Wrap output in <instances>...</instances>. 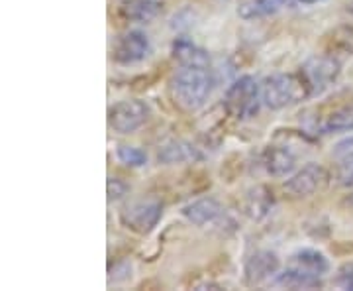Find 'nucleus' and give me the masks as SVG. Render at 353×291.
<instances>
[{
    "mask_svg": "<svg viewBox=\"0 0 353 291\" xmlns=\"http://www.w3.org/2000/svg\"><path fill=\"white\" fill-rule=\"evenodd\" d=\"M216 79L212 67L181 65L169 81L171 101L181 113L192 114L201 111L214 91Z\"/></svg>",
    "mask_w": 353,
    "mask_h": 291,
    "instance_id": "nucleus-1",
    "label": "nucleus"
},
{
    "mask_svg": "<svg viewBox=\"0 0 353 291\" xmlns=\"http://www.w3.org/2000/svg\"><path fill=\"white\" fill-rule=\"evenodd\" d=\"M312 97L310 85L301 71L296 73H275L265 77L261 83V99L271 111H283L292 104L306 101Z\"/></svg>",
    "mask_w": 353,
    "mask_h": 291,
    "instance_id": "nucleus-2",
    "label": "nucleus"
},
{
    "mask_svg": "<svg viewBox=\"0 0 353 291\" xmlns=\"http://www.w3.org/2000/svg\"><path fill=\"white\" fill-rule=\"evenodd\" d=\"M261 102V85L252 75H241L228 87L224 106L230 116L238 120H250L259 113Z\"/></svg>",
    "mask_w": 353,
    "mask_h": 291,
    "instance_id": "nucleus-3",
    "label": "nucleus"
},
{
    "mask_svg": "<svg viewBox=\"0 0 353 291\" xmlns=\"http://www.w3.org/2000/svg\"><path fill=\"white\" fill-rule=\"evenodd\" d=\"M301 73L306 79V83L310 85V91H312V97L316 95H322L338 81V77L341 73V62L340 57L332 55V53H318V55H312L308 57L301 69Z\"/></svg>",
    "mask_w": 353,
    "mask_h": 291,
    "instance_id": "nucleus-4",
    "label": "nucleus"
},
{
    "mask_svg": "<svg viewBox=\"0 0 353 291\" xmlns=\"http://www.w3.org/2000/svg\"><path fill=\"white\" fill-rule=\"evenodd\" d=\"M150 116H152V109L148 102L139 101V99H126L108 109V126L112 128L114 132L128 136L145 126Z\"/></svg>",
    "mask_w": 353,
    "mask_h": 291,
    "instance_id": "nucleus-5",
    "label": "nucleus"
},
{
    "mask_svg": "<svg viewBox=\"0 0 353 291\" xmlns=\"http://www.w3.org/2000/svg\"><path fill=\"white\" fill-rule=\"evenodd\" d=\"M163 216V205L153 199H139L126 205L120 211V223L122 227H126L128 230L136 232V234H150L153 232V228L159 225Z\"/></svg>",
    "mask_w": 353,
    "mask_h": 291,
    "instance_id": "nucleus-6",
    "label": "nucleus"
},
{
    "mask_svg": "<svg viewBox=\"0 0 353 291\" xmlns=\"http://www.w3.org/2000/svg\"><path fill=\"white\" fill-rule=\"evenodd\" d=\"M330 179H332L330 171L324 165L308 162L285 181V189L292 197L304 199V197H312L316 193L326 189L330 185Z\"/></svg>",
    "mask_w": 353,
    "mask_h": 291,
    "instance_id": "nucleus-7",
    "label": "nucleus"
},
{
    "mask_svg": "<svg viewBox=\"0 0 353 291\" xmlns=\"http://www.w3.org/2000/svg\"><path fill=\"white\" fill-rule=\"evenodd\" d=\"M281 270V260L271 250H255L243 264V281L248 288H257L275 278Z\"/></svg>",
    "mask_w": 353,
    "mask_h": 291,
    "instance_id": "nucleus-8",
    "label": "nucleus"
},
{
    "mask_svg": "<svg viewBox=\"0 0 353 291\" xmlns=\"http://www.w3.org/2000/svg\"><path fill=\"white\" fill-rule=\"evenodd\" d=\"M150 51H152V41L148 34L139 30H130L114 44L112 59L118 65H134L143 62L150 55Z\"/></svg>",
    "mask_w": 353,
    "mask_h": 291,
    "instance_id": "nucleus-9",
    "label": "nucleus"
},
{
    "mask_svg": "<svg viewBox=\"0 0 353 291\" xmlns=\"http://www.w3.org/2000/svg\"><path fill=\"white\" fill-rule=\"evenodd\" d=\"M181 215L185 216L190 225L204 228L208 225H216L220 218H224V207L214 197H201L185 205L181 209Z\"/></svg>",
    "mask_w": 353,
    "mask_h": 291,
    "instance_id": "nucleus-10",
    "label": "nucleus"
},
{
    "mask_svg": "<svg viewBox=\"0 0 353 291\" xmlns=\"http://www.w3.org/2000/svg\"><path fill=\"white\" fill-rule=\"evenodd\" d=\"M201 160V148L183 138H171L163 142L157 150V162L163 165L187 164Z\"/></svg>",
    "mask_w": 353,
    "mask_h": 291,
    "instance_id": "nucleus-11",
    "label": "nucleus"
},
{
    "mask_svg": "<svg viewBox=\"0 0 353 291\" xmlns=\"http://www.w3.org/2000/svg\"><path fill=\"white\" fill-rule=\"evenodd\" d=\"M265 171L273 178H287L296 167V156L289 146H269L261 156Z\"/></svg>",
    "mask_w": 353,
    "mask_h": 291,
    "instance_id": "nucleus-12",
    "label": "nucleus"
},
{
    "mask_svg": "<svg viewBox=\"0 0 353 291\" xmlns=\"http://www.w3.org/2000/svg\"><path fill=\"white\" fill-rule=\"evenodd\" d=\"M271 285L283 290H320L324 288L322 276L304 272L301 267L289 266L287 270H279V274L271 279Z\"/></svg>",
    "mask_w": 353,
    "mask_h": 291,
    "instance_id": "nucleus-13",
    "label": "nucleus"
},
{
    "mask_svg": "<svg viewBox=\"0 0 353 291\" xmlns=\"http://www.w3.org/2000/svg\"><path fill=\"white\" fill-rule=\"evenodd\" d=\"M173 57L179 65H189V67H210V55L208 51L199 48L192 39L187 36H179L173 41Z\"/></svg>",
    "mask_w": 353,
    "mask_h": 291,
    "instance_id": "nucleus-14",
    "label": "nucleus"
},
{
    "mask_svg": "<svg viewBox=\"0 0 353 291\" xmlns=\"http://www.w3.org/2000/svg\"><path fill=\"white\" fill-rule=\"evenodd\" d=\"M273 205H275L273 193L267 189L265 185H255L243 197V213L250 216L252 220L259 223L271 213Z\"/></svg>",
    "mask_w": 353,
    "mask_h": 291,
    "instance_id": "nucleus-15",
    "label": "nucleus"
},
{
    "mask_svg": "<svg viewBox=\"0 0 353 291\" xmlns=\"http://www.w3.org/2000/svg\"><path fill=\"white\" fill-rule=\"evenodd\" d=\"M290 0H238V16L241 20H259L283 12Z\"/></svg>",
    "mask_w": 353,
    "mask_h": 291,
    "instance_id": "nucleus-16",
    "label": "nucleus"
},
{
    "mask_svg": "<svg viewBox=\"0 0 353 291\" xmlns=\"http://www.w3.org/2000/svg\"><path fill=\"white\" fill-rule=\"evenodd\" d=\"M289 266L301 267L304 272H310V274H316V276H324L330 270L328 258L320 250H314V248H301L296 252L290 256Z\"/></svg>",
    "mask_w": 353,
    "mask_h": 291,
    "instance_id": "nucleus-17",
    "label": "nucleus"
},
{
    "mask_svg": "<svg viewBox=\"0 0 353 291\" xmlns=\"http://www.w3.org/2000/svg\"><path fill=\"white\" fill-rule=\"evenodd\" d=\"M161 12L159 0H126L120 6V14L130 22H152Z\"/></svg>",
    "mask_w": 353,
    "mask_h": 291,
    "instance_id": "nucleus-18",
    "label": "nucleus"
},
{
    "mask_svg": "<svg viewBox=\"0 0 353 291\" xmlns=\"http://www.w3.org/2000/svg\"><path fill=\"white\" fill-rule=\"evenodd\" d=\"M324 48L332 55H353V24H340L324 36Z\"/></svg>",
    "mask_w": 353,
    "mask_h": 291,
    "instance_id": "nucleus-19",
    "label": "nucleus"
},
{
    "mask_svg": "<svg viewBox=\"0 0 353 291\" xmlns=\"http://www.w3.org/2000/svg\"><path fill=\"white\" fill-rule=\"evenodd\" d=\"M338 132H353V102L332 111L324 120H320V134Z\"/></svg>",
    "mask_w": 353,
    "mask_h": 291,
    "instance_id": "nucleus-20",
    "label": "nucleus"
},
{
    "mask_svg": "<svg viewBox=\"0 0 353 291\" xmlns=\"http://www.w3.org/2000/svg\"><path fill=\"white\" fill-rule=\"evenodd\" d=\"M116 158H118L120 164L126 165L130 169H139V167H143V165L148 164V153L136 148V146H128V144L118 146Z\"/></svg>",
    "mask_w": 353,
    "mask_h": 291,
    "instance_id": "nucleus-21",
    "label": "nucleus"
},
{
    "mask_svg": "<svg viewBox=\"0 0 353 291\" xmlns=\"http://www.w3.org/2000/svg\"><path fill=\"white\" fill-rule=\"evenodd\" d=\"M132 272H134V267H132V262H128V260H118V262H114L108 267V283L112 285V283H124L128 279L132 278Z\"/></svg>",
    "mask_w": 353,
    "mask_h": 291,
    "instance_id": "nucleus-22",
    "label": "nucleus"
},
{
    "mask_svg": "<svg viewBox=\"0 0 353 291\" xmlns=\"http://www.w3.org/2000/svg\"><path fill=\"white\" fill-rule=\"evenodd\" d=\"M338 179L343 187H353V150L341 158L338 165Z\"/></svg>",
    "mask_w": 353,
    "mask_h": 291,
    "instance_id": "nucleus-23",
    "label": "nucleus"
},
{
    "mask_svg": "<svg viewBox=\"0 0 353 291\" xmlns=\"http://www.w3.org/2000/svg\"><path fill=\"white\" fill-rule=\"evenodd\" d=\"M130 191V185L126 181H122L120 178H108V183H106V193H108V201H120L124 199Z\"/></svg>",
    "mask_w": 353,
    "mask_h": 291,
    "instance_id": "nucleus-24",
    "label": "nucleus"
},
{
    "mask_svg": "<svg viewBox=\"0 0 353 291\" xmlns=\"http://www.w3.org/2000/svg\"><path fill=\"white\" fill-rule=\"evenodd\" d=\"M336 283L340 285L341 290L353 291V262L343 264L338 270V276H336Z\"/></svg>",
    "mask_w": 353,
    "mask_h": 291,
    "instance_id": "nucleus-25",
    "label": "nucleus"
},
{
    "mask_svg": "<svg viewBox=\"0 0 353 291\" xmlns=\"http://www.w3.org/2000/svg\"><path fill=\"white\" fill-rule=\"evenodd\" d=\"M353 150V136H350V138L341 140L340 144L336 146V150H334V153L336 156H340V158H343L345 153H350Z\"/></svg>",
    "mask_w": 353,
    "mask_h": 291,
    "instance_id": "nucleus-26",
    "label": "nucleus"
},
{
    "mask_svg": "<svg viewBox=\"0 0 353 291\" xmlns=\"http://www.w3.org/2000/svg\"><path fill=\"white\" fill-rule=\"evenodd\" d=\"M206 290H222L220 283H214V281H204L201 285H196V291H206Z\"/></svg>",
    "mask_w": 353,
    "mask_h": 291,
    "instance_id": "nucleus-27",
    "label": "nucleus"
},
{
    "mask_svg": "<svg viewBox=\"0 0 353 291\" xmlns=\"http://www.w3.org/2000/svg\"><path fill=\"white\" fill-rule=\"evenodd\" d=\"M299 4H303V6H314L318 2H322V0H296Z\"/></svg>",
    "mask_w": 353,
    "mask_h": 291,
    "instance_id": "nucleus-28",
    "label": "nucleus"
},
{
    "mask_svg": "<svg viewBox=\"0 0 353 291\" xmlns=\"http://www.w3.org/2000/svg\"><path fill=\"white\" fill-rule=\"evenodd\" d=\"M345 201H347V205H352L353 207V193H350V195H347V199H345Z\"/></svg>",
    "mask_w": 353,
    "mask_h": 291,
    "instance_id": "nucleus-29",
    "label": "nucleus"
},
{
    "mask_svg": "<svg viewBox=\"0 0 353 291\" xmlns=\"http://www.w3.org/2000/svg\"><path fill=\"white\" fill-rule=\"evenodd\" d=\"M347 12H350V16H353V4H350V8H347Z\"/></svg>",
    "mask_w": 353,
    "mask_h": 291,
    "instance_id": "nucleus-30",
    "label": "nucleus"
}]
</instances>
